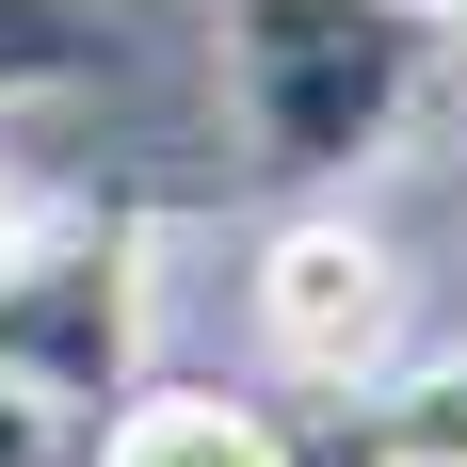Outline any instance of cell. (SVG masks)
Segmentation results:
<instances>
[{
	"mask_svg": "<svg viewBox=\"0 0 467 467\" xmlns=\"http://www.w3.org/2000/svg\"><path fill=\"white\" fill-rule=\"evenodd\" d=\"M290 467H467V355H435V371L403 387H338L323 420H290Z\"/></svg>",
	"mask_w": 467,
	"mask_h": 467,
	"instance_id": "cell-4",
	"label": "cell"
},
{
	"mask_svg": "<svg viewBox=\"0 0 467 467\" xmlns=\"http://www.w3.org/2000/svg\"><path fill=\"white\" fill-rule=\"evenodd\" d=\"M130 355H145V258L130 242H33L0 275V371L48 387V403H130Z\"/></svg>",
	"mask_w": 467,
	"mask_h": 467,
	"instance_id": "cell-3",
	"label": "cell"
},
{
	"mask_svg": "<svg viewBox=\"0 0 467 467\" xmlns=\"http://www.w3.org/2000/svg\"><path fill=\"white\" fill-rule=\"evenodd\" d=\"M16 258H33V210H16V193H0V275H16Z\"/></svg>",
	"mask_w": 467,
	"mask_h": 467,
	"instance_id": "cell-8",
	"label": "cell"
},
{
	"mask_svg": "<svg viewBox=\"0 0 467 467\" xmlns=\"http://www.w3.org/2000/svg\"><path fill=\"white\" fill-rule=\"evenodd\" d=\"M0 467H97V403H48L0 371Z\"/></svg>",
	"mask_w": 467,
	"mask_h": 467,
	"instance_id": "cell-7",
	"label": "cell"
},
{
	"mask_svg": "<svg viewBox=\"0 0 467 467\" xmlns=\"http://www.w3.org/2000/svg\"><path fill=\"white\" fill-rule=\"evenodd\" d=\"M97 33L65 16V0H0V97H33V81H81Z\"/></svg>",
	"mask_w": 467,
	"mask_h": 467,
	"instance_id": "cell-6",
	"label": "cell"
},
{
	"mask_svg": "<svg viewBox=\"0 0 467 467\" xmlns=\"http://www.w3.org/2000/svg\"><path fill=\"white\" fill-rule=\"evenodd\" d=\"M403 33L387 0H242V130L258 161H355V145L403 113Z\"/></svg>",
	"mask_w": 467,
	"mask_h": 467,
	"instance_id": "cell-1",
	"label": "cell"
},
{
	"mask_svg": "<svg viewBox=\"0 0 467 467\" xmlns=\"http://www.w3.org/2000/svg\"><path fill=\"white\" fill-rule=\"evenodd\" d=\"M97 467H290V420L226 387H130L97 420Z\"/></svg>",
	"mask_w": 467,
	"mask_h": 467,
	"instance_id": "cell-5",
	"label": "cell"
},
{
	"mask_svg": "<svg viewBox=\"0 0 467 467\" xmlns=\"http://www.w3.org/2000/svg\"><path fill=\"white\" fill-rule=\"evenodd\" d=\"M387 338H403V258L355 210H306V226L258 242V355L290 387H371Z\"/></svg>",
	"mask_w": 467,
	"mask_h": 467,
	"instance_id": "cell-2",
	"label": "cell"
},
{
	"mask_svg": "<svg viewBox=\"0 0 467 467\" xmlns=\"http://www.w3.org/2000/svg\"><path fill=\"white\" fill-rule=\"evenodd\" d=\"M387 16H451V0H387Z\"/></svg>",
	"mask_w": 467,
	"mask_h": 467,
	"instance_id": "cell-9",
	"label": "cell"
}]
</instances>
